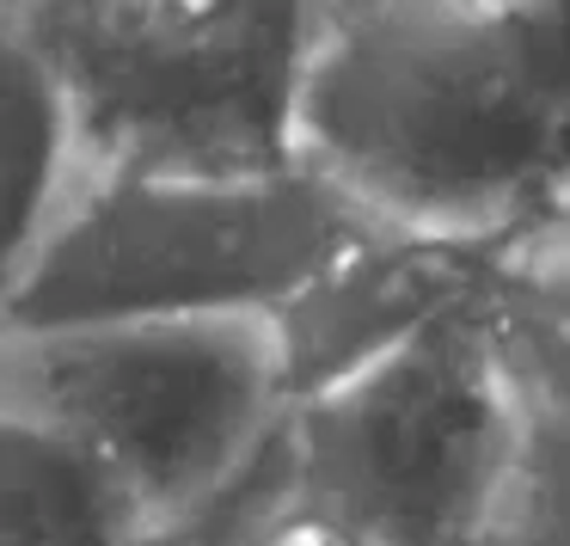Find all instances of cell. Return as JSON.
I'll use <instances>...</instances> for the list:
<instances>
[{
	"instance_id": "1",
	"label": "cell",
	"mask_w": 570,
	"mask_h": 546,
	"mask_svg": "<svg viewBox=\"0 0 570 546\" xmlns=\"http://www.w3.org/2000/svg\"><path fill=\"white\" fill-rule=\"evenodd\" d=\"M570 13L552 0L313 7L288 166L381 234L491 246L564 222Z\"/></svg>"
},
{
	"instance_id": "2",
	"label": "cell",
	"mask_w": 570,
	"mask_h": 546,
	"mask_svg": "<svg viewBox=\"0 0 570 546\" xmlns=\"http://www.w3.org/2000/svg\"><path fill=\"white\" fill-rule=\"evenodd\" d=\"M564 246L497 301L295 399L283 448L301 485L368 546H460L533 455L564 448Z\"/></svg>"
},
{
	"instance_id": "3",
	"label": "cell",
	"mask_w": 570,
	"mask_h": 546,
	"mask_svg": "<svg viewBox=\"0 0 570 546\" xmlns=\"http://www.w3.org/2000/svg\"><path fill=\"white\" fill-rule=\"evenodd\" d=\"M374 234L301 173L166 178L75 166L0 301V332L271 320Z\"/></svg>"
},
{
	"instance_id": "4",
	"label": "cell",
	"mask_w": 570,
	"mask_h": 546,
	"mask_svg": "<svg viewBox=\"0 0 570 546\" xmlns=\"http://www.w3.org/2000/svg\"><path fill=\"white\" fill-rule=\"evenodd\" d=\"M62 92L75 166L264 178L288 166V99L313 7L26 0L7 7Z\"/></svg>"
},
{
	"instance_id": "5",
	"label": "cell",
	"mask_w": 570,
	"mask_h": 546,
	"mask_svg": "<svg viewBox=\"0 0 570 546\" xmlns=\"http://www.w3.org/2000/svg\"><path fill=\"white\" fill-rule=\"evenodd\" d=\"M0 411L111 479L141 534L190 516L288 418L271 320H129L0 332Z\"/></svg>"
},
{
	"instance_id": "6",
	"label": "cell",
	"mask_w": 570,
	"mask_h": 546,
	"mask_svg": "<svg viewBox=\"0 0 570 546\" xmlns=\"http://www.w3.org/2000/svg\"><path fill=\"white\" fill-rule=\"evenodd\" d=\"M558 246H564V222L491 246H448V240H411L381 227L362 234L283 313H271L288 406L356 374L362 362L386 357L405 338L497 301L540 252Z\"/></svg>"
},
{
	"instance_id": "7",
	"label": "cell",
	"mask_w": 570,
	"mask_h": 546,
	"mask_svg": "<svg viewBox=\"0 0 570 546\" xmlns=\"http://www.w3.org/2000/svg\"><path fill=\"white\" fill-rule=\"evenodd\" d=\"M68 173H75V148H68L62 92L0 7V301L26 252L38 246Z\"/></svg>"
},
{
	"instance_id": "8",
	"label": "cell",
	"mask_w": 570,
	"mask_h": 546,
	"mask_svg": "<svg viewBox=\"0 0 570 546\" xmlns=\"http://www.w3.org/2000/svg\"><path fill=\"white\" fill-rule=\"evenodd\" d=\"M141 528L92 460L0 411V546H136Z\"/></svg>"
},
{
	"instance_id": "9",
	"label": "cell",
	"mask_w": 570,
	"mask_h": 546,
	"mask_svg": "<svg viewBox=\"0 0 570 546\" xmlns=\"http://www.w3.org/2000/svg\"><path fill=\"white\" fill-rule=\"evenodd\" d=\"M136 546H368V540L301 485L295 460L283 448V430H276L239 479H227L190 516L141 534Z\"/></svg>"
}]
</instances>
